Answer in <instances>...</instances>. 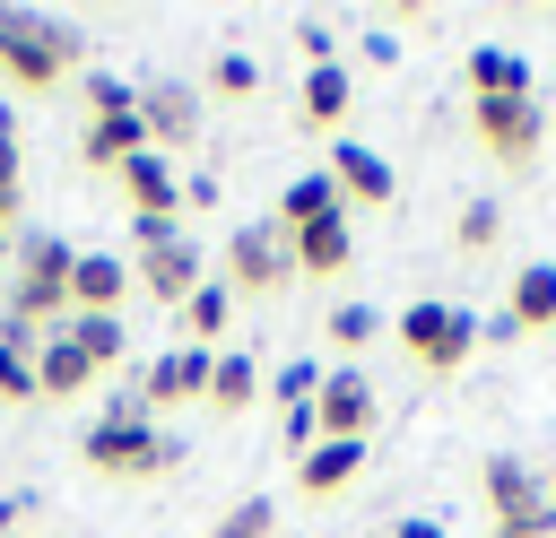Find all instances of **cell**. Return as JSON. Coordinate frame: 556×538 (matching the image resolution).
Segmentation results:
<instances>
[{
    "label": "cell",
    "instance_id": "9c48e42d",
    "mask_svg": "<svg viewBox=\"0 0 556 538\" xmlns=\"http://www.w3.org/2000/svg\"><path fill=\"white\" fill-rule=\"evenodd\" d=\"M139 130H148L156 156L200 148V87H182V78H148V87H139Z\"/></svg>",
    "mask_w": 556,
    "mask_h": 538
},
{
    "label": "cell",
    "instance_id": "83f0119b",
    "mask_svg": "<svg viewBox=\"0 0 556 538\" xmlns=\"http://www.w3.org/2000/svg\"><path fill=\"white\" fill-rule=\"evenodd\" d=\"M208 538H278V503L269 495H243V503H226L217 512V529Z\"/></svg>",
    "mask_w": 556,
    "mask_h": 538
},
{
    "label": "cell",
    "instance_id": "6da1fadb",
    "mask_svg": "<svg viewBox=\"0 0 556 538\" xmlns=\"http://www.w3.org/2000/svg\"><path fill=\"white\" fill-rule=\"evenodd\" d=\"M78 460H87L96 477H113V486H148V477H165V469L182 460V443L156 434V417L139 408V390H113L104 417L78 434Z\"/></svg>",
    "mask_w": 556,
    "mask_h": 538
},
{
    "label": "cell",
    "instance_id": "e0dca14e",
    "mask_svg": "<svg viewBox=\"0 0 556 538\" xmlns=\"http://www.w3.org/2000/svg\"><path fill=\"white\" fill-rule=\"evenodd\" d=\"M365 477V443H313L304 460H295V486L313 495V503H330V495H348Z\"/></svg>",
    "mask_w": 556,
    "mask_h": 538
},
{
    "label": "cell",
    "instance_id": "484cf974",
    "mask_svg": "<svg viewBox=\"0 0 556 538\" xmlns=\"http://www.w3.org/2000/svg\"><path fill=\"white\" fill-rule=\"evenodd\" d=\"M182 330H191V347H217V338L235 330V295H226V278H208V286L182 304Z\"/></svg>",
    "mask_w": 556,
    "mask_h": 538
},
{
    "label": "cell",
    "instance_id": "277c9868",
    "mask_svg": "<svg viewBox=\"0 0 556 538\" xmlns=\"http://www.w3.org/2000/svg\"><path fill=\"white\" fill-rule=\"evenodd\" d=\"M478 486H486V512H495V538H556V495H547V477H539L530 460H513V451H495V460L478 469Z\"/></svg>",
    "mask_w": 556,
    "mask_h": 538
},
{
    "label": "cell",
    "instance_id": "8992f818",
    "mask_svg": "<svg viewBox=\"0 0 556 538\" xmlns=\"http://www.w3.org/2000/svg\"><path fill=\"white\" fill-rule=\"evenodd\" d=\"M469 130H478V148H486L504 174H530L539 148H547V113H539V95H478V104H469Z\"/></svg>",
    "mask_w": 556,
    "mask_h": 538
},
{
    "label": "cell",
    "instance_id": "ac0fdd59",
    "mask_svg": "<svg viewBox=\"0 0 556 538\" xmlns=\"http://www.w3.org/2000/svg\"><path fill=\"white\" fill-rule=\"evenodd\" d=\"M139 148H148L139 113H113V121H87V130H78V165H96V174H122Z\"/></svg>",
    "mask_w": 556,
    "mask_h": 538
},
{
    "label": "cell",
    "instance_id": "ab89813d",
    "mask_svg": "<svg viewBox=\"0 0 556 538\" xmlns=\"http://www.w3.org/2000/svg\"><path fill=\"white\" fill-rule=\"evenodd\" d=\"M0 234H9V226H0Z\"/></svg>",
    "mask_w": 556,
    "mask_h": 538
},
{
    "label": "cell",
    "instance_id": "74e56055",
    "mask_svg": "<svg viewBox=\"0 0 556 538\" xmlns=\"http://www.w3.org/2000/svg\"><path fill=\"white\" fill-rule=\"evenodd\" d=\"M278 538H304V529H278Z\"/></svg>",
    "mask_w": 556,
    "mask_h": 538
},
{
    "label": "cell",
    "instance_id": "3957f363",
    "mask_svg": "<svg viewBox=\"0 0 556 538\" xmlns=\"http://www.w3.org/2000/svg\"><path fill=\"white\" fill-rule=\"evenodd\" d=\"M70 260H78V252H70L61 234H17V243H9L0 312H17L26 330H43V338H52V330L70 321Z\"/></svg>",
    "mask_w": 556,
    "mask_h": 538
},
{
    "label": "cell",
    "instance_id": "cb8c5ba5",
    "mask_svg": "<svg viewBox=\"0 0 556 538\" xmlns=\"http://www.w3.org/2000/svg\"><path fill=\"white\" fill-rule=\"evenodd\" d=\"M330 208H339V191H330V174H295V182L278 191V208H269V217H278V226L295 234V226H313V217H330Z\"/></svg>",
    "mask_w": 556,
    "mask_h": 538
},
{
    "label": "cell",
    "instance_id": "603a6c76",
    "mask_svg": "<svg viewBox=\"0 0 556 538\" xmlns=\"http://www.w3.org/2000/svg\"><path fill=\"white\" fill-rule=\"evenodd\" d=\"M348 69L339 61H321V69H304V130H339L348 121Z\"/></svg>",
    "mask_w": 556,
    "mask_h": 538
},
{
    "label": "cell",
    "instance_id": "7402d4cb",
    "mask_svg": "<svg viewBox=\"0 0 556 538\" xmlns=\"http://www.w3.org/2000/svg\"><path fill=\"white\" fill-rule=\"evenodd\" d=\"M252 399H261V364L235 356V347H217V356H208V408H217V417H243Z\"/></svg>",
    "mask_w": 556,
    "mask_h": 538
},
{
    "label": "cell",
    "instance_id": "1f68e13d",
    "mask_svg": "<svg viewBox=\"0 0 556 538\" xmlns=\"http://www.w3.org/2000/svg\"><path fill=\"white\" fill-rule=\"evenodd\" d=\"M17 399H35V356L0 347V408H17Z\"/></svg>",
    "mask_w": 556,
    "mask_h": 538
},
{
    "label": "cell",
    "instance_id": "d590c367",
    "mask_svg": "<svg viewBox=\"0 0 556 538\" xmlns=\"http://www.w3.org/2000/svg\"><path fill=\"white\" fill-rule=\"evenodd\" d=\"M391 538H443V521H400Z\"/></svg>",
    "mask_w": 556,
    "mask_h": 538
},
{
    "label": "cell",
    "instance_id": "d6a6232c",
    "mask_svg": "<svg viewBox=\"0 0 556 538\" xmlns=\"http://www.w3.org/2000/svg\"><path fill=\"white\" fill-rule=\"evenodd\" d=\"M17 217V121L0 113V226Z\"/></svg>",
    "mask_w": 556,
    "mask_h": 538
},
{
    "label": "cell",
    "instance_id": "4dcf8cb0",
    "mask_svg": "<svg viewBox=\"0 0 556 538\" xmlns=\"http://www.w3.org/2000/svg\"><path fill=\"white\" fill-rule=\"evenodd\" d=\"M313 390H321V364H313V356L278 364V408H313Z\"/></svg>",
    "mask_w": 556,
    "mask_h": 538
},
{
    "label": "cell",
    "instance_id": "5b68a950",
    "mask_svg": "<svg viewBox=\"0 0 556 538\" xmlns=\"http://www.w3.org/2000/svg\"><path fill=\"white\" fill-rule=\"evenodd\" d=\"M287 286H295V243H287V226H278V217L235 226V243H226V295L278 304Z\"/></svg>",
    "mask_w": 556,
    "mask_h": 538
},
{
    "label": "cell",
    "instance_id": "8fae6325",
    "mask_svg": "<svg viewBox=\"0 0 556 538\" xmlns=\"http://www.w3.org/2000/svg\"><path fill=\"white\" fill-rule=\"evenodd\" d=\"M191 399H208V347H165V356L139 364V408L148 417L156 408H191Z\"/></svg>",
    "mask_w": 556,
    "mask_h": 538
},
{
    "label": "cell",
    "instance_id": "9a60e30c",
    "mask_svg": "<svg viewBox=\"0 0 556 538\" xmlns=\"http://www.w3.org/2000/svg\"><path fill=\"white\" fill-rule=\"evenodd\" d=\"M287 243H295V278H339V269L356 260V226H348V208H330V217L295 226Z\"/></svg>",
    "mask_w": 556,
    "mask_h": 538
},
{
    "label": "cell",
    "instance_id": "8d00e7d4",
    "mask_svg": "<svg viewBox=\"0 0 556 538\" xmlns=\"http://www.w3.org/2000/svg\"><path fill=\"white\" fill-rule=\"evenodd\" d=\"M26 512V495H0V538H9V521Z\"/></svg>",
    "mask_w": 556,
    "mask_h": 538
},
{
    "label": "cell",
    "instance_id": "d4e9b609",
    "mask_svg": "<svg viewBox=\"0 0 556 538\" xmlns=\"http://www.w3.org/2000/svg\"><path fill=\"white\" fill-rule=\"evenodd\" d=\"M495 243H504V200H469V208L452 217V252H460V260H486Z\"/></svg>",
    "mask_w": 556,
    "mask_h": 538
},
{
    "label": "cell",
    "instance_id": "52a82bcc",
    "mask_svg": "<svg viewBox=\"0 0 556 538\" xmlns=\"http://www.w3.org/2000/svg\"><path fill=\"white\" fill-rule=\"evenodd\" d=\"M391 330H400V347H408V364H417V373H460V364H469V347H478V321H469L460 304H434V295H426V304H408Z\"/></svg>",
    "mask_w": 556,
    "mask_h": 538
},
{
    "label": "cell",
    "instance_id": "f1b7e54d",
    "mask_svg": "<svg viewBox=\"0 0 556 538\" xmlns=\"http://www.w3.org/2000/svg\"><path fill=\"white\" fill-rule=\"evenodd\" d=\"M321 330H330V347H339V356H356V347L382 330V312H374V304H330V312H321Z\"/></svg>",
    "mask_w": 556,
    "mask_h": 538
},
{
    "label": "cell",
    "instance_id": "836d02e7",
    "mask_svg": "<svg viewBox=\"0 0 556 538\" xmlns=\"http://www.w3.org/2000/svg\"><path fill=\"white\" fill-rule=\"evenodd\" d=\"M130 243L139 252H165V243H182V217H130Z\"/></svg>",
    "mask_w": 556,
    "mask_h": 538
},
{
    "label": "cell",
    "instance_id": "2e32d148",
    "mask_svg": "<svg viewBox=\"0 0 556 538\" xmlns=\"http://www.w3.org/2000/svg\"><path fill=\"white\" fill-rule=\"evenodd\" d=\"M122 295H130V260H113V252L70 260V312H122Z\"/></svg>",
    "mask_w": 556,
    "mask_h": 538
},
{
    "label": "cell",
    "instance_id": "44dd1931",
    "mask_svg": "<svg viewBox=\"0 0 556 538\" xmlns=\"http://www.w3.org/2000/svg\"><path fill=\"white\" fill-rule=\"evenodd\" d=\"M478 95H530V61L513 43H478L469 52V104Z\"/></svg>",
    "mask_w": 556,
    "mask_h": 538
},
{
    "label": "cell",
    "instance_id": "f35d334b",
    "mask_svg": "<svg viewBox=\"0 0 556 538\" xmlns=\"http://www.w3.org/2000/svg\"><path fill=\"white\" fill-rule=\"evenodd\" d=\"M547 495H556V477H547Z\"/></svg>",
    "mask_w": 556,
    "mask_h": 538
},
{
    "label": "cell",
    "instance_id": "4fadbf2b",
    "mask_svg": "<svg viewBox=\"0 0 556 538\" xmlns=\"http://www.w3.org/2000/svg\"><path fill=\"white\" fill-rule=\"evenodd\" d=\"M130 278H139V295H148V304L182 312V304L208 286V260H200L191 243H165V252H139V269H130Z\"/></svg>",
    "mask_w": 556,
    "mask_h": 538
},
{
    "label": "cell",
    "instance_id": "30bf717a",
    "mask_svg": "<svg viewBox=\"0 0 556 538\" xmlns=\"http://www.w3.org/2000/svg\"><path fill=\"white\" fill-rule=\"evenodd\" d=\"M321 174H330V191H339V208H391V191H400V174H391V156H382V148H365V139H339Z\"/></svg>",
    "mask_w": 556,
    "mask_h": 538
},
{
    "label": "cell",
    "instance_id": "e575fe53",
    "mask_svg": "<svg viewBox=\"0 0 556 538\" xmlns=\"http://www.w3.org/2000/svg\"><path fill=\"white\" fill-rule=\"evenodd\" d=\"M295 43H304V61H313V69H321V61H339V43H330V26H321V17H304V26H295Z\"/></svg>",
    "mask_w": 556,
    "mask_h": 538
},
{
    "label": "cell",
    "instance_id": "7c38bea8",
    "mask_svg": "<svg viewBox=\"0 0 556 538\" xmlns=\"http://www.w3.org/2000/svg\"><path fill=\"white\" fill-rule=\"evenodd\" d=\"M539 330H556V269H547V260L513 269V286H504V321H486L478 338H539Z\"/></svg>",
    "mask_w": 556,
    "mask_h": 538
},
{
    "label": "cell",
    "instance_id": "7a4b0ae2",
    "mask_svg": "<svg viewBox=\"0 0 556 538\" xmlns=\"http://www.w3.org/2000/svg\"><path fill=\"white\" fill-rule=\"evenodd\" d=\"M87 61V35L52 9H0V78L26 87V95H52L61 78H78Z\"/></svg>",
    "mask_w": 556,
    "mask_h": 538
},
{
    "label": "cell",
    "instance_id": "ba28073f",
    "mask_svg": "<svg viewBox=\"0 0 556 538\" xmlns=\"http://www.w3.org/2000/svg\"><path fill=\"white\" fill-rule=\"evenodd\" d=\"M374 417H382V390H374L356 364L321 373V390H313V434H321V443H365Z\"/></svg>",
    "mask_w": 556,
    "mask_h": 538
},
{
    "label": "cell",
    "instance_id": "ffe728a7",
    "mask_svg": "<svg viewBox=\"0 0 556 538\" xmlns=\"http://www.w3.org/2000/svg\"><path fill=\"white\" fill-rule=\"evenodd\" d=\"M70 390H96V364L52 330V338L35 347V399H70Z\"/></svg>",
    "mask_w": 556,
    "mask_h": 538
},
{
    "label": "cell",
    "instance_id": "d6986e66",
    "mask_svg": "<svg viewBox=\"0 0 556 538\" xmlns=\"http://www.w3.org/2000/svg\"><path fill=\"white\" fill-rule=\"evenodd\" d=\"M61 338H70V347H78L96 373H113V364L130 356V330H122V312H70V321H61Z\"/></svg>",
    "mask_w": 556,
    "mask_h": 538
},
{
    "label": "cell",
    "instance_id": "f546056e",
    "mask_svg": "<svg viewBox=\"0 0 556 538\" xmlns=\"http://www.w3.org/2000/svg\"><path fill=\"white\" fill-rule=\"evenodd\" d=\"M208 95H261V61L217 52V61H208Z\"/></svg>",
    "mask_w": 556,
    "mask_h": 538
},
{
    "label": "cell",
    "instance_id": "5bb4252c",
    "mask_svg": "<svg viewBox=\"0 0 556 538\" xmlns=\"http://www.w3.org/2000/svg\"><path fill=\"white\" fill-rule=\"evenodd\" d=\"M122 200H130V217H182V174H174V156L139 148V156L122 165Z\"/></svg>",
    "mask_w": 556,
    "mask_h": 538
},
{
    "label": "cell",
    "instance_id": "4316f807",
    "mask_svg": "<svg viewBox=\"0 0 556 538\" xmlns=\"http://www.w3.org/2000/svg\"><path fill=\"white\" fill-rule=\"evenodd\" d=\"M78 95H87V121L139 113V87H130V78H113V69H78Z\"/></svg>",
    "mask_w": 556,
    "mask_h": 538
}]
</instances>
